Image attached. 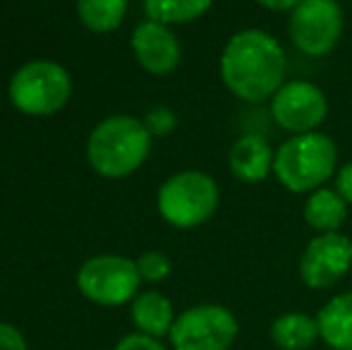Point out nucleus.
<instances>
[{
	"label": "nucleus",
	"instance_id": "obj_1",
	"mask_svg": "<svg viewBox=\"0 0 352 350\" xmlns=\"http://www.w3.org/2000/svg\"><path fill=\"white\" fill-rule=\"evenodd\" d=\"M221 80L245 103H269L287 82V53L274 34L259 27L235 32L221 51Z\"/></svg>",
	"mask_w": 352,
	"mask_h": 350
},
{
	"label": "nucleus",
	"instance_id": "obj_2",
	"mask_svg": "<svg viewBox=\"0 0 352 350\" xmlns=\"http://www.w3.org/2000/svg\"><path fill=\"white\" fill-rule=\"evenodd\" d=\"M338 173V146L326 132L290 135L276 149L274 177L292 195H309Z\"/></svg>",
	"mask_w": 352,
	"mask_h": 350
},
{
	"label": "nucleus",
	"instance_id": "obj_3",
	"mask_svg": "<svg viewBox=\"0 0 352 350\" xmlns=\"http://www.w3.org/2000/svg\"><path fill=\"white\" fill-rule=\"evenodd\" d=\"M151 151V132L142 120L113 116L91 132L87 159L103 177H125L135 173Z\"/></svg>",
	"mask_w": 352,
	"mask_h": 350
},
{
	"label": "nucleus",
	"instance_id": "obj_4",
	"mask_svg": "<svg viewBox=\"0 0 352 350\" xmlns=\"http://www.w3.org/2000/svg\"><path fill=\"white\" fill-rule=\"evenodd\" d=\"M221 190L204 171H180L158 190V214L173 228H199L216 214Z\"/></svg>",
	"mask_w": 352,
	"mask_h": 350
},
{
	"label": "nucleus",
	"instance_id": "obj_5",
	"mask_svg": "<svg viewBox=\"0 0 352 350\" xmlns=\"http://www.w3.org/2000/svg\"><path fill=\"white\" fill-rule=\"evenodd\" d=\"M240 336V322L226 305L204 303L175 317L168 341L173 350H230Z\"/></svg>",
	"mask_w": 352,
	"mask_h": 350
},
{
	"label": "nucleus",
	"instance_id": "obj_6",
	"mask_svg": "<svg viewBox=\"0 0 352 350\" xmlns=\"http://www.w3.org/2000/svg\"><path fill=\"white\" fill-rule=\"evenodd\" d=\"M345 12L338 0H302L287 17V36L307 58H324L340 43Z\"/></svg>",
	"mask_w": 352,
	"mask_h": 350
},
{
	"label": "nucleus",
	"instance_id": "obj_7",
	"mask_svg": "<svg viewBox=\"0 0 352 350\" xmlns=\"http://www.w3.org/2000/svg\"><path fill=\"white\" fill-rule=\"evenodd\" d=\"M70 91V75L51 61L27 63L10 82V101L27 116H51L60 111Z\"/></svg>",
	"mask_w": 352,
	"mask_h": 350
},
{
	"label": "nucleus",
	"instance_id": "obj_8",
	"mask_svg": "<svg viewBox=\"0 0 352 350\" xmlns=\"http://www.w3.org/2000/svg\"><path fill=\"white\" fill-rule=\"evenodd\" d=\"M142 276L137 262L120 254H101L82 264L77 285L87 300L103 307H120L137 298Z\"/></svg>",
	"mask_w": 352,
	"mask_h": 350
},
{
	"label": "nucleus",
	"instance_id": "obj_9",
	"mask_svg": "<svg viewBox=\"0 0 352 350\" xmlns=\"http://www.w3.org/2000/svg\"><path fill=\"white\" fill-rule=\"evenodd\" d=\"M329 108L326 91L309 80H287L269 101L274 122L290 135L316 132L329 118Z\"/></svg>",
	"mask_w": 352,
	"mask_h": 350
},
{
	"label": "nucleus",
	"instance_id": "obj_10",
	"mask_svg": "<svg viewBox=\"0 0 352 350\" xmlns=\"http://www.w3.org/2000/svg\"><path fill=\"white\" fill-rule=\"evenodd\" d=\"M352 269V240L345 233H319L300 254V281L309 290H331Z\"/></svg>",
	"mask_w": 352,
	"mask_h": 350
},
{
	"label": "nucleus",
	"instance_id": "obj_11",
	"mask_svg": "<svg viewBox=\"0 0 352 350\" xmlns=\"http://www.w3.org/2000/svg\"><path fill=\"white\" fill-rule=\"evenodd\" d=\"M132 51L137 63L151 75H170L180 65L182 48L168 24L146 19L132 34Z\"/></svg>",
	"mask_w": 352,
	"mask_h": 350
},
{
	"label": "nucleus",
	"instance_id": "obj_12",
	"mask_svg": "<svg viewBox=\"0 0 352 350\" xmlns=\"http://www.w3.org/2000/svg\"><path fill=\"white\" fill-rule=\"evenodd\" d=\"M276 149L264 135L247 132L232 142L228 151V168L232 177H237L245 185H256L274 175Z\"/></svg>",
	"mask_w": 352,
	"mask_h": 350
},
{
	"label": "nucleus",
	"instance_id": "obj_13",
	"mask_svg": "<svg viewBox=\"0 0 352 350\" xmlns=\"http://www.w3.org/2000/svg\"><path fill=\"white\" fill-rule=\"evenodd\" d=\"M350 204L343 199L336 187L324 185L319 190L309 192L305 197V206H302V216L305 223L314 230V235L319 233H338L348 221Z\"/></svg>",
	"mask_w": 352,
	"mask_h": 350
},
{
	"label": "nucleus",
	"instance_id": "obj_14",
	"mask_svg": "<svg viewBox=\"0 0 352 350\" xmlns=\"http://www.w3.org/2000/svg\"><path fill=\"white\" fill-rule=\"evenodd\" d=\"M321 343L331 350H352V290L333 295L316 312Z\"/></svg>",
	"mask_w": 352,
	"mask_h": 350
},
{
	"label": "nucleus",
	"instance_id": "obj_15",
	"mask_svg": "<svg viewBox=\"0 0 352 350\" xmlns=\"http://www.w3.org/2000/svg\"><path fill=\"white\" fill-rule=\"evenodd\" d=\"M269 336L278 350H311L321 341L316 314L302 312V309L278 314L271 322Z\"/></svg>",
	"mask_w": 352,
	"mask_h": 350
},
{
	"label": "nucleus",
	"instance_id": "obj_16",
	"mask_svg": "<svg viewBox=\"0 0 352 350\" xmlns=\"http://www.w3.org/2000/svg\"><path fill=\"white\" fill-rule=\"evenodd\" d=\"M130 314L137 331L146 333L151 338L168 336L177 317L175 309H173V303L163 293H158V290H146V293L137 295L132 300Z\"/></svg>",
	"mask_w": 352,
	"mask_h": 350
},
{
	"label": "nucleus",
	"instance_id": "obj_17",
	"mask_svg": "<svg viewBox=\"0 0 352 350\" xmlns=\"http://www.w3.org/2000/svg\"><path fill=\"white\" fill-rule=\"evenodd\" d=\"M213 0H144L146 17L161 24H187L211 10Z\"/></svg>",
	"mask_w": 352,
	"mask_h": 350
},
{
	"label": "nucleus",
	"instance_id": "obj_18",
	"mask_svg": "<svg viewBox=\"0 0 352 350\" xmlns=\"http://www.w3.org/2000/svg\"><path fill=\"white\" fill-rule=\"evenodd\" d=\"M77 12L91 32H113L125 19L127 0H77Z\"/></svg>",
	"mask_w": 352,
	"mask_h": 350
},
{
	"label": "nucleus",
	"instance_id": "obj_19",
	"mask_svg": "<svg viewBox=\"0 0 352 350\" xmlns=\"http://www.w3.org/2000/svg\"><path fill=\"white\" fill-rule=\"evenodd\" d=\"M137 269H140L142 281L158 283V281L170 276L173 264H170V259H168V254L158 252V250H148V252H144L142 257L137 259Z\"/></svg>",
	"mask_w": 352,
	"mask_h": 350
},
{
	"label": "nucleus",
	"instance_id": "obj_20",
	"mask_svg": "<svg viewBox=\"0 0 352 350\" xmlns=\"http://www.w3.org/2000/svg\"><path fill=\"white\" fill-rule=\"evenodd\" d=\"M144 125L148 127V132H151V135L166 137V135H170V132L175 130L177 120H175V113H173L170 108L158 106V108H153V111H148Z\"/></svg>",
	"mask_w": 352,
	"mask_h": 350
},
{
	"label": "nucleus",
	"instance_id": "obj_21",
	"mask_svg": "<svg viewBox=\"0 0 352 350\" xmlns=\"http://www.w3.org/2000/svg\"><path fill=\"white\" fill-rule=\"evenodd\" d=\"M116 350H168L161 343V338H151L146 333H130V336L120 338Z\"/></svg>",
	"mask_w": 352,
	"mask_h": 350
},
{
	"label": "nucleus",
	"instance_id": "obj_22",
	"mask_svg": "<svg viewBox=\"0 0 352 350\" xmlns=\"http://www.w3.org/2000/svg\"><path fill=\"white\" fill-rule=\"evenodd\" d=\"M0 350H29L24 336L12 324L0 322Z\"/></svg>",
	"mask_w": 352,
	"mask_h": 350
},
{
	"label": "nucleus",
	"instance_id": "obj_23",
	"mask_svg": "<svg viewBox=\"0 0 352 350\" xmlns=\"http://www.w3.org/2000/svg\"><path fill=\"white\" fill-rule=\"evenodd\" d=\"M333 187L343 195V199L352 206V161L343 164L338 168V173L333 177Z\"/></svg>",
	"mask_w": 352,
	"mask_h": 350
},
{
	"label": "nucleus",
	"instance_id": "obj_24",
	"mask_svg": "<svg viewBox=\"0 0 352 350\" xmlns=\"http://www.w3.org/2000/svg\"><path fill=\"white\" fill-rule=\"evenodd\" d=\"M256 5H261L264 10H271V12H287L290 14L302 0H254Z\"/></svg>",
	"mask_w": 352,
	"mask_h": 350
},
{
	"label": "nucleus",
	"instance_id": "obj_25",
	"mask_svg": "<svg viewBox=\"0 0 352 350\" xmlns=\"http://www.w3.org/2000/svg\"><path fill=\"white\" fill-rule=\"evenodd\" d=\"M350 276H352V269H350Z\"/></svg>",
	"mask_w": 352,
	"mask_h": 350
}]
</instances>
